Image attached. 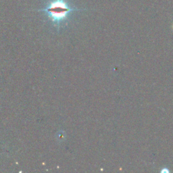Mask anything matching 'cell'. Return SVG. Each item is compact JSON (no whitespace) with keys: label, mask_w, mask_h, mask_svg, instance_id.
Instances as JSON below:
<instances>
[{"label":"cell","mask_w":173,"mask_h":173,"mask_svg":"<svg viewBox=\"0 0 173 173\" xmlns=\"http://www.w3.org/2000/svg\"><path fill=\"white\" fill-rule=\"evenodd\" d=\"M80 10H83L76 9L71 7L65 2V0H53L48 4L46 7L39 11L45 12L53 24L58 27L62 22L68 18V15L71 12Z\"/></svg>","instance_id":"cell-1"}]
</instances>
